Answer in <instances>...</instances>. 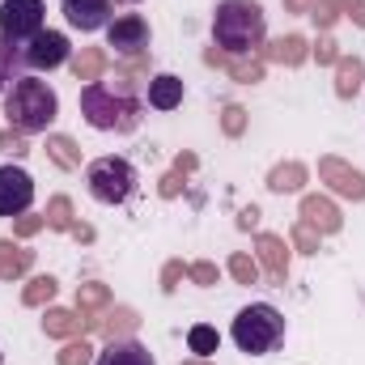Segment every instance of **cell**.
I'll return each mask as SVG.
<instances>
[{
	"mask_svg": "<svg viewBox=\"0 0 365 365\" xmlns=\"http://www.w3.org/2000/svg\"><path fill=\"white\" fill-rule=\"evenodd\" d=\"M149 43H153V34H149V21L140 17V13H123V17H115L110 26H106V47H115L119 56H145L149 51Z\"/></svg>",
	"mask_w": 365,
	"mask_h": 365,
	"instance_id": "obj_8",
	"label": "cell"
},
{
	"mask_svg": "<svg viewBox=\"0 0 365 365\" xmlns=\"http://www.w3.org/2000/svg\"><path fill=\"white\" fill-rule=\"evenodd\" d=\"M136 327H140V314H136V310H128V306H115V310H106V319H98V331H102L106 340L132 336Z\"/></svg>",
	"mask_w": 365,
	"mask_h": 365,
	"instance_id": "obj_22",
	"label": "cell"
},
{
	"mask_svg": "<svg viewBox=\"0 0 365 365\" xmlns=\"http://www.w3.org/2000/svg\"><path fill=\"white\" fill-rule=\"evenodd\" d=\"M255 259L264 264L268 280L284 289V280H289V247H284V238H276V234H259V238H255Z\"/></svg>",
	"mask_w": 365,
	"mask_h": 365,
	"instance_id": "obj_12",
	"label": "cell"
},
{
	"mask_svg": "<svg viewBox=\"0 0 365 365\" xmlns=\"http://www.w3.org/2000/svg\"><path fill=\"white\" fill-rule=\"evenodd\" d=\"M306 56H310L306 38H302V34H284V38H276L272 47H264L259 60H272V64H284V68H297Z\"/></svg>",
	"mask_w": 365,
	"mask_h": 365,
	"instance_id": "obj_17",
	"label": "cell"
},
{
	"mask_svg": "<svg viewBox=\"0 0 365 365\" xmlns=\"http://www.w3.org/2000/svg\"><path fill=\"white\" fill-rule=\"evenodd\" d=\"M195 166H200V162H195V153H179V158H175V170H182V175H191Z\"/></svg>",
	"mask_w": 365,
	"mask_h": 365,
	"instance_id": "obj_43",
	"label": "cell"
},
{
	"mask_svg": "<svg viewBox=\"0 0 365 365\" xmlns=\"http://www.w3.org/2000/svg\"><path fill=\"white\" fill-rule=\"evenodd\" d=\"M68 64H73V77H77L81 86H93V81L106 73V64H110V60H106V51H102V47H81Z\"/></svg>",
	"mask_w": 365,
	"mask_h": 365,
	"instance_id": "obj_19",
	"label": "cell"
},
{
	"mask_svg": "<svg viewBox=\"0 0 365 365\" xmlns=\"http://www.w3.org/2000/svg\"><path fill=\"white\" fill-rule=\"evenodd\" d=\"M336 4H340V13H349V17L365 30V0H336Z\"/></svg>",
	"mask_w": 365,
	"mask_h": 365,
	"instance_id": "obj_41",
	"label": "cell"
},
{
	"mask_svg": "<svg viewBox=\"0 0 365 365\" xmlns=\"http://www.w3.org/2000/svg\"><path fill=\"white\" fill-rule=\"evenodd\" d=\"M81 115L98 132H136L140 128V102L132 90H119L115 81L81 86Z\"/></svg>",
	"mask_w": 365,
	"mask_h": 365,
	"instance_id": "obj_3",
	"label": "cell"
},
{
	"mask_svg": "<svg viewBox=\"0 0 365 365\" xmlns=\"http://www.w3.org/2000/svg\"><path fill=\"white\" fill-rule=\"evenodd\" d=\"M302 221H306V225H314L319 234H336V230L344 225L340 208H336L327 195H306V200H302Z\"/></svg>",
	"mask_w": 365,
	"mask_h": 365,
	"instance_id": "obj_15",
	"label": "cell"
},
{
	"mask_svg": "<svg viewBox=\"0 0 365 365\" xmlns=\"http://www.w3.org/2000/svg\"><path fill=\"white\" fill-rule=\"evenodd\" d=\"M187 344H191V353H195V357H204V361H208V357L221 349V336H217L208 323H195V327L187 331Z\"/></svg>",
	"mask_w": 365,
	"mask_h": 365,
	"instance_id": "obj_25",
	"label": "cell"
},
{
	"mask_svg": "<svg viewBox=\"0 0 365 365\" xmlns=\"http://www.w3.org/2000/svg\"><path fill=\"white\" fill-rule=\"evenodd\" d=\"M30 264H34V251H26V247L0 238V280H17V276H26L30 272Z\"/></svg>",
	"mask_w": 365,
	"mask_h": 365,
	"instance_id": "obj_20",
	"label": "cell"
},
{
	"mask_svg": "<svg viewBox=\"0 0 365 365\" xmlns=\"http://www.w3.org/2000/svg\"><path fill=\"white\" fill-rule=\"evenodd\" d=\"M86 182L98 204H128L136 191V166L128 158H98L86 166Z\"/></svg>",
	"mask_w": 365,
	"mask_h": 365,
	"instance_id": "obj_5",
	"label": "cell"
},
{
	"mask_svg": "<svg viewBox=\"0 0 365 365\" xmlns=\"http://www.w3.org/2000/svg\"><path fill=\"white\" fill-rule=\"evenodd\" d=\"M182 365H212V361H204V357H195V361H182Z\"/></svg>",
	"mask_w": 365,
	"mask_h": 365,
	"instance_id": "obj_46",
	"label": "cell"
},
{
	"mask_svg": "<svg viewBox=\"0 0 365 365\" xmlns=\"http://www.w3.org/2000/svg\"><path fill=\"white\" fill-rule=\"evenodd\" d=\"M0 153H13V158L30 153V149H26V136H21V132H13V128H9V132H0Z\"/></svg>",
	"mask_w": 365,
	"mask_h": 365,
	"instance_id": "obj_36",
	"label": "cell"
},
{
	"mask_svg": "<svg viewBox=\"0 0 365 365\" xmlns=\"http://www.w3.org/2000/svg\"><path fill=\"white\" fill-rule=\"evenodd\" d=\"M56 361H60V365H90L93 361V349L86 344V336H77V340H68V344L56 353Z\"/></svg>",
	"mask_w": 365,
	"mask_h": 365,
	"instance_id": "obj_30",
	"label": "cell"
},
{
	"mask_svg": "<svg viewBox=\"0 0 365 365\" xmlns=\"http://www.w3.org/2000/svg\"><path fill=\"white\" fill-rule=\"evenodd\" d=\"M302 182H306V166L302 162H280L272 175H268V191L289 195V191H302Z\"/></svg>",
	"mask_w": 365,
	"mask_h": 365,
	"instance_id": "obj_23",
	"label": "cell"
},
{
	"mask_svg": "<svg viewBox=\"0 0 365 365\" xmlns=\"http://www.w3.org/2000/svg\"><path fill=\"white\" fill-rule=\"evenodd\" d=\"M234 344L247 353V357H264V353H276L284 344V314L268 306V302H255V306H242L234 327H230Z\"/></svg>",
	"mask_w": 365,
	"mask_h": 365,
	"instance_id": "obj_4",
	"label": "cell"
},
{
	"mask_svg": "<svg viewBox=\"0 0 365 365\" xmlns=\"http://www.w3.org/2000/svg\"><path fill=\"white\" fill-rule=\"evenodd\" d=\"M56 115H60V98H56V90L47 81L13 77V90L4 93V119H9L13 132H21V136L47 132Z\"/></svg>",
	"mask_w": 365,
	"mask_h": 365,
	"instance_id": "obj_2",
	"label": "cell"
},
{
	"mask_svg": "<svg viewBox=\"0 0 365 365\" xmlns=\"http://www.w3.org/2000/svg\"><path fill=\"white\" fill-rule=\"evenodd\" d=\"M187 276H191V280H195V284H204V289H208V284H217V264H208V259H200V264H191V268H187Z\"/></svg>",
	"mask_w": 365,
	"mask_h": 365,
	"instance_id": "obj_35",
	"label": "cell"
},
{
	"mask_svg": "<svg viewBox=\"0 0 365 365\" xmlns=\"http://www.w3.org/2000/svg\"><path fill=\"white\" fill-rule=\"evenodd\" d=\"M43 225H47V217H34V212H21V217L13 221V234H17V238H34V234H38Z\"/></svg>",
	"mask_w": 365,
	"mask_h": 365,
	"instance_id": "obj_34",
	"label": "cell"
},
{
	"mask_svg": "<svg viewBox=\"0 0 365 365\" xmlns=\"http://www.w3.org/2000/svg\"><path fill=\"white\" fill-rule=\"evenodd\" d=\"M182 179H187V175H182V170H170V175H166V179L158 182V191H162V195H166V200H175V195H179V191H182Z\"/></svg>",
	"mask_w": 365,
	"mask_h": 365,
	"instance_id": "obj_40",
	"label": "cell"
},
{
	"mask_svg": "<svg viewBox=\"0 0 365 365\" xmlns=\"http://www.w3.org/2000/svg\"><path fill=\"white\" fill-rule=\"evenodd\" d=\"M182 276H187V268H182L179 259H170V264L162 268V293H175V289H179V280H182Z\"/></svg>",
	"mask_w": 365,
	"mask_h": 365,
	"instance_id": "obj_38",
	"label": "cell"
},
{
	"mask_svg": "<svg viewBox=\"0 0 365 365\" xmlns=\"http://www.w3.org/2000/svg\"><path fill=\"white\" fill-rule=\"evenodd\" d=\"M310 17H314L323 30H331V26H336V17H340V4H336V0H319V4L310 9Z\"/></svg>",
	"mask_w": 365,
	"mask_h": 365,
	"instance_id": "obj_33",
	"label": "cell"
},
{
	"mask_svg": "<svg viewBox=\"0 0 365 365\" xmlns=\"http://www.w3.org/2000/svg\"><path fill=\"white\" fill-rule=\"evenodd\" d=\"M93 365H158V361H153V353H149L145 344H136V340H110V344L98 353Z\"/></svg>",
	"mask_w": 365,
	"mask_h": 365,
	"instance_id": "obj_16",
	"label": "cell"
},
{
	"mask_svg": "<svg viewBox=\"0 0 365 365\" xmlns=\"http://www.w3.org/2000/svg\"><path fill=\"white\" fill-rule=\"evenodd\" d=\"M179 102H182V81L175 73H158L149 81V106L153 110H175Z\"/></svg>",
	"mask_w": 365,
	"mask_h": 365,
	"instance_id": "obj_18",
	"label": "cell"
},
{
	"mask_svg": "<svg viewBox=\"0 0 365 365\" xmlns=\"http://www.w3.org/2000/svg\"><path fill=\"white\" fill-rule=\"evenodd\" d=\"M204 60H208V64H221V68H225L234 81H242V86L264 81V60H259V56H225V51L208 47V51H204Z\"/></svg>",
	"mask_w": 365,
	"mask_h": 365,
	"instance_id": "obj_13",
	"label": "cell"
},
{
	"mask_svg": "<svg viewBox=\"0 0 365 365\" xmlns=\"http://www.w3.org/2000/svg\"><path fill=\"white\" fill-rule=\"evenodd\" d=\"M110 302V289L102 284V280H86V284H77V310H102Z\"/></svg>",
	"mask_w": 365,
	"mask_h": 365,
	"instance_id": "obj_27",
	"label": "cell"
},
{
	"mask_svg": "<svg viewBox=\"0 0 365 365\" xmlns=\"http://www.w3.org/2000/svg\"><path fill=\"white\" fill-rule=\"evenodd\" d=\"M361 86H365V64L357 56H340L336 60V93L340 98H357Z\"/></svg>",
	"mask_w": 365,
	"mask_h": 365,
	"instance_id": "obj_21",
	"label": "cell"
},
{
	"mask_svg": "<svg viewBox=\"0 0 365 365\" xmlns=\"http://www.w3.org/2000/svg\"><path fill=\"white\" fill-rule=\"evenodd\" d=\"M314 4H319V0H284V9H289V13H310Z\"/></svg>",
	"mask_w": 365,
	"mask_h": 365,
	"instance_id": "obj_44",
	"label": "cell"
},
{
	"mask_svg": "<svg viewBox=\"0 0 365 365\" xmlns=\"http://www.w3.org/2000/svg\"><path fill=\"white\" fill-rule=\"evenodd\" d=\"M238 225H242V230H255V225H259V208H255V204L242 208V212H238Z\"/></svg>",
	"mask_w": 365,
	"mask_h": 365,
	"instance_id": "obj_42",
	"label": "cell"
},
{
	"mask_svg": "<svg viewBox=\"0 0 365 365\" xmlns=\"http://www.w3.org/2000/svg\"><path fill=\"white\" fill-rule=\"evenodd\" d=\"M13 64H17V51H13L4 38H0V90L13 81Z\"/></svg>",
	"mask_w": 365,
	"mask_h": 365,
	"instance_id": "obj_37",
	"label": "cell"
},
{
	"mask_svg": "<svg viewBox=\"0 0 365 365\" xmlns=\"http://www.w3.org/2000/svg\"><path fill=\"white\" fill-rule=\"evenodd\" d=\"M319 179L327 182L336 195L353 200V204H361L365 200V175L361 170H353L349 162H340V158H319Z\"/></svg>",
	"mask_w": 365,
	"mask_h": 365,
	"instance_id": "obj_10",
	"label": "cell"
},
{
	"mask_svg": "<svg viewBox=\"0 0 365 365\" xmlns=\"http://www.w3.org/2000/svg\"><path fill=\"white\" fill-rule=\"evenodd\" d=\"M47 158H51L60 170H81V149H77L68 136H47Z\"/></svg>",
	"mask_w": 365,
	"mask_h": 365,
	"instance_id": "obj_24",
	"label": "cell"
},
{
	"mask_svg": "<svg viewBox=\"0 0 365 365\" xmlns=\"http://www.w3.org/2000/svg\"><path fill=\"white\" fill-rule=\"evenodd\" d=\"M314 60H319V64H336V60H340V43H336V38H319Z\"/></svg>",
	"mask_w": 365,
	"mask_h": 365,
	"instance_id": "obj_39",
	"label": "cell"
},
{
	"mask_svg": "<svg viewBox=\"0 0 365 365\" xmlns=\"http://www.w3.org/2000/svg\"><path fill=\"white\" fill-rule=\"evenodd\" d=\"M34 204V179L21 166H0V217H21Z\"/></svg>",
	"mask_w": 365,
	"mask_h": 365,
	"instance_id": "obj_9",
	"label": "cell"
},
{
	"mask_svg": "<svg viewBox=\"0 0 365 365\" xmlns=\"http://www.w3.org/2000/svg\"><path fill=\"white\" fill-rule=\"evenodd\" d=\"M43 0H0V38L9 47H26L34 34H43Z\"/></svg>",
	"mask_w": 365,
	"mask_h": 365,
	"instance_id": "obj_6",
	"label": "cell"
},
{
	"mask_svg": "<svg viewBox=\"0 0 365 365\" xmlns=\"http://www.w3.org/2000/svg\"><path fill=\"white\" fill-rule=\"evenodd\" d=\"M68 234H73V238H77V242H93V230H90V225H73V230H68Z\"/></svg>",
	"mask_w": 365,
	"mask_h": 365,
	"instance_id": "obj_45",
	"label": "cell"
},
{
	"mask_svg": "<svg viewBox=\"0 0 365 365\" xmlns=\"http://www.w3.org/2000/svg\"><path fill=\"white\" fill-rule=\"evenodd\" d=\"M319 238H323V234H319L314 225H306V221L293 225V247H297L302 255H319Z\"/></svg>",
	"mask_w": 365,
	"mask_h": 365,
	"instance_id": "obj_31",
	"label": "cell"
},
{
	"mask_svg": "<svg viewBox=\"0 0 365 365\" xmlns=\"http://www.w3.org/2000/svg\"><path fill=\"white\" fill-rule=\"evenodd\" d=\"M60 9H64L68 26L81 30V34H93V30L110 26V0H60Z\"/></svg>",
	"mask_w": 365,
	"mask_h": 365,
	"instance_id": "obj_11",
	"label": "cell"
},
{
	"mask_svg": "<svg viewBox=\"0 0 365 365\" xmlns=\"http://www.w3.org/2000/svg\"><path fill=\"white\" fill-rule=\"evenodd\" d=\"M43 217H47L51 230H73V225H77V221H73V200H68V195H51Z\"/></svg>",
	"mask_w": 365,
	"mask_h": 365,
	"instance_id": "obj_26",
	"label": "cell"
},
{
	"mask_svg": "<svg viewBox=\"0 0 365 365\" xmlns=\"http://www.w3.org/2000/svg\"><path fill=\"white\" fill-rule=\"evenodd\" d=\"M221 128H225V136H242L247 132V110L242 106H225L221 110Z\"/></svg>",
	"mask_w": 365,
	"mask_h": 365,
	"instance_id": "obj_32",
	"label": "cell"
},
{
	"mask_svg": "<svg viewBox=\"0 0 365 365\" xmlns=\"http://www.w3.org/2000/svg\"><path fill=\"white\" fill-rule=\"evenodd\" d=\"M230 276H234L238 284H255V280H259V259H251L247 251L230 255Z\"/></svg>",
	"mask_w": 365,
	"mask_h": 365,
	"instance_id": "obj_29",
	"label": "cell"
},
{
	"mask_svg": "<svg viewBox=\"0 0 365 365\" xmlns=\"http://www.w3.org/2000/svg\"><path fill=\"white\" fill-rule=\"evenodd\" d=\"M123 4H136V0H123Z\"/></svg>",
	"mask_w": 365,
	"mask_h": 365,
	"instance_id": "obj_47",
	"label": "cell"
},
{
	"mask_svg": "<svg viewBox=\"0 0 365 365\" xmlns=\"http://www.w3.org/2000/svg\"><path fill=\"white\" fill-rule=\"evenodd\" d=\"M268 21L255 0H221L212 13V47L225 56H255L264 47Z\"/></svg>",
	"mask_w": 365,
	"mask_h": 365,
	"instance_id": "obj_1",
	"label": "cell"
},
{
	"mask_svg": "<svg viewBox=\"0 0 365 365\" xmlns=\"http://www.w3.org/2000/svg\"><path fill=\"white\" fill-rule=\"evenodd\" d=\"M51 297H56V280H51V276H34V280L21 289V302H26V306H47Z\"/></svg>",
	"mask_w": 365,
	"mask_h": 365,
	"instance_id": "obj_28",
	"label": "cell"
},
{
	"mask_svg": "<svg viewBox=\"0 0 365 365\" xmlns=\"http://www.w3.org/2000/svg\"><path fill=\"white\" fill-rule=\"evenodd\" d=\"M17 60H21L26 68H34V73H51V68L68 64L73 56H68V38H64L60 30H43V34H34V38L17 51Z\"/></svg>",
	"mask_w": 365,
	"mask_h": 365,
	"instance_id": "obj_7",
	"label": "cell"
},
{
	"mask_svg": "<svg viewBox=\"0 0 365 365\" xmlns=\"http://www.w3.org/2000/svg\"><path fill=\"white\" fill-rule=\"evenodd\" d=\"M98 327V319H90L86 310L77 314V310H64V306H51L47 314H43V331L47 336H86V331H93Z\"/></svg>",
	"mask_w": 365,
	"mask_h": 365,
	"instance_id": "obj_14",
	"label": "cell"
}]
</instances>
